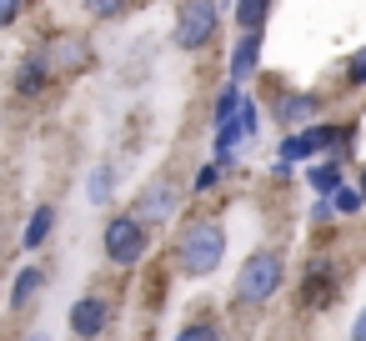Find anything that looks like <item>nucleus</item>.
I'll use <instances>...</instances> for the list:
<instances>
[{"label":"nucleus","instance_id":"4468645a","mask_svg":"<svg viewBox=\"0 0 366 341\" xmlns=\"http://www.w3.org/2000/svg\"><path fill=\"white\" fill-rule=\"evenodd\" d=\"M86 201L91 206H111L116 201V166L111 161H96L91 176H86Z\"/></svg>","mask_w":366,"mask_h":341},{"label":"nucleus","instance_id":"b1692460","mask_svg":"<svg viewBox=\"0 0 366 341\" xmlns=\"http://www.w3.org/2000/svg\"><path fill=\"white\" fill-rule=\"evenodd\" d=\"M351 341H366V306H361L356 321H351Z\"/></svg>","mask_w":366,"mask_h":341},{"label":"nucleus","instance_id":"f8f14e48","mask_svg":"<svg viewBox=\"0 0 366 341\" xmlns=\"http://www.w3.org/2000/svg\"><path fill=\"white\" fill-rule=\"evenodd\" d=\"M331 301H336V276H331V266H311V271H306V286H301V306L321 311V306H331Z\"/></svg>","mask_w":366,"mask_h":341},{"label":"nucleus","instance_id":"39448f33","mask_svg":"<svg viewBox=\"0 0 366 341\" xmlns=\"http://www.w3.org/2000/svg\"><path fill=\"white\" fill-rule=\"evenodd\" d=\"M131 216L146 221V226L171 221V216H176V186H171V181H146L141 196H136V206H131Z\"/></svg>","mask_w":366,"mask_h":341},{"label":"nucleus","instance_id":"7ed1b4c3","mask_svg":"<svg viewBox=\"0 0 366 341\" xmlns=\"http://www.w3.org/2000/svg\"><path fill=\"white\" fill-rule=\"evenodd\" d=\"M101 246H106V261L111 266H141L146 251H151V231H146V221H136L131 211H121V216L106 221Z\"/></svg>","mask_w":366,"mask_h":341},{"label":"nucleus","instance_id":"6ab92c4d","mask_svg":"<svg viewBox=\"0 0 366 341\" xmlns=\"http://www.w3.org/2000/svg\"><path fill=\"white\" fill-rule=\"evenodd\" d=\"M331 211H336V216H356V211H366V201H361L356 186H341V191L331 196Z\"/></svg>","mask_w":366,"mask_h":341},{"label":"nucleus","instance_id":"2eb2a0df","mask_svg":"<svg viewBox=\"0 0 366 341\" xmlns=\"http://www.w3.org/2000/svg\"><path fill=\"white\" fill-rule=\"evenodd\" d=\"M51 231H56V206L46 201V206H36V211H31V221H26V236H21V246H26V251H41V246L51 241Z\"/></svg>","mask_w":366,"mask_h":341},{"label":"nucleus","instance_id":"6e6552de","mask_svg":"<svg viewBox=\"0 0 366 341\" xmlns=\"http://www.w3.org/2000/svg\"><path fill=\"white\" fill-rule=\"evenodd\" d=\"M41 56H46L51 76H76V71H86V66H91V46H86L81 36H56Z\"/></svg>","mask_w":366,"mask_h":341},{"label":"nucleus","instance_id":"a211bd4d","mask_svg":"<svg viewBox=\"0 0 366 341\" xmlns=\"http://www.w3.org/2000/svg\"><path fill=\"white\" fill-rule=\"evenodd\" d=\"M341 81H346L351 91H361V86H366V46L346 56V66H341Z\"/></svg>","mask_w":366,"mask_h":341},{"label":"nucleus","instance_id":"412c9836","mask_svg":"<svg viewBox=\"0 0 366 341\" xmlns=\"http://www.w3.org/2000/svg\"><path fill=\"white\" fill-rule=\"evenodd\" d=\"M81 6H86V16H96V21H116L131 0H81Z\"/></svg>","mask_w":366,"mask_h":341},{"label":"nucleus","instance_id":"423d86ee","mask_svg":"<svg viewBox=\"0 0 366 341\" xmlns=\"http://www.w3.org/2000/svg\"><path fill=\"white\" fill-rule=\"evenodd\" d=\"M106 326H111V301L96 296V291H86V296L71 306V336H76V341H96Z\"/></svg>","mask_w":366,"mask_h":341},{"label":"nucleus","instance_id":"393cba45","mask_svg":"<svg viewBox=\"0 0 366 341\" xmlns=\"http://www.w3.org/2000/svg\"><path fill=\"white\" fill-rule=\"evenodd\" d=\"M356 191H361V201H366V161H361V186H356Z\"/></svg>","mask_w":366,"mask_h":341},{"label":"nucleus","instance_id":"9b49d317","mask_svg":"<svg viewBox=\"0 0 366 341\" xmlns=\"http://www.w3.org/2000/svg\"><path fill=\"white\" fill-rule=\"evenodd\" d=\"M41 286H46V266H26V271H16V281H11V296H6V306L21 316L36 296H41Z\"/></svg>","mask_w":366,"mask_h":341},{"label":"nucleus","instance_id":"a878e982","mask_svg":"<svg viewBox=\"0 0 366 341\" xmlns=\"http://www.w3.org/2000/svg\"><path fill=\"white\" fill-rule=\"evenodd\" d=\"M26 341H51V336H46V331H31V336H26Z\"/></svg>","mask_w":366,"mask_h":341},{"label":"nucleus","instance_id":"4be33fe9","mask_svg":"<svg viewBox=\"0 0 366 341\" xmlns=\"http://www.w3.org/2000/svg\"><path fill=\"white\" fill-rule=\"evenodd\" d=\"M216 181H221V161H206V166L196 171V181H191V186H196V196H206Z\"/></svg>","mask_w":366,"mask_h":341},{"label":"nucleus","instance_id":"5701e85b","mask_svg":"<svg viewBox=\"0 0 366 341\" xmlns=\"http://www.w3.org/2000/svg\"><path fill=\"white\" fill-rule=\"evenodd\" d=\"M21 11H26V0H0V26H16Z\"/></svg>","mask_w":366,"mask_h":341},{"label":"nucleus","instance_id":"aec40b11","mask_svg":"<svg viewBox=\"0 0 366 341\" xmlns=\"http://www.w3.org/2000/svg\"><path fill=\"white\" fill-rule=\"evenodd\" d=\"M176 341H221V326L216 321H186L176 331Z\"/></svg>","mask_w":366,"mask_h":341},{"label":"nucleus","instance_id":"0eeeda50","mask_svg":"<svg viewBox=\"0 0 366 341\" xmlns=\"http://www.w3.org/2000/svg\"><path fill=\"white\" fill-rule=\"evenodd\" d=\"M276 121H281V131L316 126L321 121V96L316 91H281L276 96Z\"/></svg>","mask_w":366,"mask_h":341},{"label":"nucleus","instance_id":"ddd939ff","mask_svg":"<svg viewBox=\"0 0 366 341\" xmlns=\"http://www.w3.org/2000/svg\"><path fill=\"white\" fill-rule=\"evenodd\" d=\"M306 181H311V191H316L321 201H331V196L346 186V181H341V161H336V156H326V161H311Z\"/></svg>","mask_w":366,"mask_h":341},{"label":"nucleus","instance_id":"1a4fd4ad","mask_svg":"<svg viewBox=\"0 0 366 341\" xmlns=\"http://www.w3.org/2000/svg\"><path fill=\"white\" fill-rule=\"evenodd\" d=\"M261 46H266L261 31H241V41H236V51H231V81H226V86H241V91H246V81H251L256 66H261Z\"/></svg>","mask_w":366,"mask_h":341},{"label":"nucleus","instance_id":"20e7f679","mask_svg":"<svg viewBox=\"0 0 366 341\" xmlns=\"http://www.w3.org/2000/svg\"><path fill=\"white\" fill-rule=\"evenodd\" d=\"M216 26H221L216 0H181V6H176V46L181 51L211 46L216 41Z\"/></svg>","mask_w":366,"mask_h":341},{"label":"nucleus","instance_id":"9d476101","mask_svg":"<svg viewBox=\"0 0 366 341\" xmlns=\"http://www.w3.org/2000/svg\"><path fill=\"white\" fill-rule=\"evenodd\" d=\"M56 76H51V66H46V56L36 51V56H26L21 66H16V96H46V86H51Z\"/></svg>","mask_w":366,"mask_h":341},{"label":"nucleus","instance_id":"f03ea898","mask_svg":"<svg viewBox=\"0 0 366 341\" xmlns=\"http://www.w3.org/2000/svg\"><path fill=\"white\" fill-rule=\"evenodd\" d=\"M176 261H181V271L186 276H211L221 261H226V226L221 221H191L186 231H181V241H176Z\"/></svg>","mask_w":366,"mask_h":341},{"label":"nucleus","instance_id":"dca6fc26","mask_svg":"<svg viewBox=\"0 0 366 341\" xmlns=\"http://www.w3.org/2000/svg\"><path fill=\"white\" fill-rule=\"evenodd\" d=\"M271 16V0H236V26L241 31H261Z\"/></svg>","mask_w":366,"mask_h":341},{"label":"nucleus","instance_id":"f3484780","mask_svg":"<svg viewBox=\"0 0 366 341\" xmlns=\"http://www.w3.org/2000/svg\"><path fill=\"white\" fill-rule=\"evenodd\" d=\"M241 96H246L241 86H226V91L216 96V111H211V131H221V126H226V121L236 116V106H241Z\"/></svg>","mask_w":366,"mask_h":341},{"label":"nucleus","instance_id":"f257e3e1","mask_svg":"<svg viewBox=\"0 0 366 341\" xmlns=\"http://www.w3.org/2000/svg\"><path fill=\"white\" fill-rule=\"evenodd\" d=\"M281 286H286V256L276 246H256L236 271V301L241 306H266Z\"/></svg>","mask_w":366,"mask_h":341}]
</instances>
